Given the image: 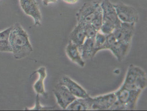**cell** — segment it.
Segmentation results:
<instances>
[{
	"mask_svg": "<svg viewBox=\"0 0 147 111\" xmlns=\"http://www.w3.org/2000/svg\"><path fill=\"white\" fill-rule=\"evenodd\" d=\"M64 2L70 4H74L78 2V0H63Z\"/></svg>",
	"mask_w": 147,
	"mask_h": 111,
	"instance_id": "4316f807",
	"label": "cell"
},
{
	"mask_svg": "<svg viewBox=\"0 0 147 111\" xmlns=\"http://www.w3.org/2000/svg\"><path fill=\"white\" fill-rule=\"evenodd\" d=\"M12 26L0 32V51L11 52L9 44V36Z\"/></svg>",
	"mask_w": 147,
	"mask_h": 111,
	"instance_id": "ac0fdd59",
	"label": "cell"
},
{
	"mask_svg": "<svg viewBox=\"0 0 147 111\" xmlns=\"http://www.w3.org/2000/svg\"><path fill=\"white\" fill-rule=\"evenodd\" d=\"M130 44L116 41L110 48V50L119 62L125 57L129 51Z\"/></svg>",
	"mask_w": 147,
	"mask_h": 111,
	"instance_id": "2e32d148",
	"label": "cell"
},
{
	"mask_svg": "<svg viewBox=\"0 0 147 111\" xmlns=\"http://www.w3.org/2000/svg\"><path fill=\"white\" fill-rule=\"evenodd\" d=\"M115 28L116 26L113 24L109 22L103 21L99 31L107 36L113 33Z\"/></svg>",
	"mask_w": 147,
	"mask_h": 111,
	"instance_id": "44dd1931",
	"label": "cell"
},
{
	"mask_svg": "<svg viewBox=\"0 0 147 111\" xmlns=\"http://www.w3.org/2000/svg\"><path fill=\"white\" fill-rule=\"evenodd\" d=\"M59 83L65 86L76 98H86L89 96L82 87L68 76H63L60 79Z\"/></svg>",
	"mask_w": 147,
	"mask_h": 111,
	"instance_id": "8fae6325",
	"label": "cell"
},
{
	"mask_svg": "<svg viewBox=\"0 0 147 111\" xmlns=\"http://www.w3.org/2000/svg\"><path fill=\"white\" fill-rule=\"evenodd\" d=\"M53 93L59 106L66 110L69 106L76 99L64 85L58 83L55 86Z\"/></svg>",
	"mask_w": 147,
	"mask_h": 111,
	"instance_id": "8992f818",
	"label": "cell"
},
{
	"mask_svg": "<svg viewBox=\"0 0 147 111\" xmlns=\"http://www.w3.org/2000/svg\"><path fill=\"white\" fill-rule=\"evenodd\" d=\"M82 59L85 60L92 58L94 54V40L86 38L81 46L79 47Z\"/></svg>",
	"mask_w": 147,
	"mask_h": 111,
	"instance_id": "e0dca14e",
	"label": "cell"
},
{
	"mask_svg": "<svg viewBox=\"0 0 147 111\" xmlns=\"http://www.w3.org/2000/svg\"><path fill=\"white\" fill-rule=\"evenodd\" d=\"M135 24L121 22L120 25L113 32L117 41L130 44L135 32Z\"/></svg>",
	"mask_w": 147,
	"mask_h": 111,
	"instance_id": "52a82bcc",
	"label": "cell"
},
{
	"mask_svg": "<svg viewBox=\"0 0 147 111\" xmlns=\"http://www.w3.org/2000/svg\"><path fill=\"white\" fill-rule=\"evenodd\" d=\"M119 20L123 23H137L139 15L137 10L133 7L123 3L113 5Z\"/></svg>",
	"mask_w": 147,
	"mask_h": 111,
	"instance_id": "5b68a950",
	"label": "cell"
},
{
	"mask_svg": "<svg viewBox=\"0 0 147 111\" xmlns=\"http://www.w3.org/2000/svg\"><path fill=\"white\" fill-rule=\"evenodd\" d=\"M92 97L76 98L68 107L67 111H92Z\"/></svg>",
	"mask_w": 147,
	"mask_h": 111,
	"instance_id": "4fadbf2b",
	"label": "cell"
},
{
	"mask_svg": "<svg viewBox=\"0 0 147 111\" xmlns=\"http://www.w3.org/2000/svg\"><path fill=\"white\" fill-rule=\"evenodd\" d=\"M67 56L71 61L81 68L85 67V61L82 59L79 47L69 41L66 48Z\"/></svg>",
	"mask_w": 147,
	"mask_h": 111,
	"instance_id": "5bb4252c",
	"label": "cell"
},
{
	"mask_svg": "<svg viewBox=\"0 0 147 111\" xmlns=\"http://www.w3.org/2000/svg\"><path fill=\"white\" fill-rule=\"evenodd\" d=\"M115 92L92 98V111H108L117 101Z\"/></svg>",
	"mask_w": 147,
	"mask_h": 111,
	"instance_id": "ba28073f",
	"label": "cell"
},
{
	"mask_svg": "<svg viewBox=\"0 0 147 111\" xmlns=\"http://www.w3.org/2000/svg\"><path fill=\"white\" fill-rule=\"evenodd\" d=\"M103 23V15H102V11H100L96 18L94 19L91 24L92 26L98 31H99L100 27Z\"/></svg>",
	"mask_w": 147,
	"mask_h": 111,
	"instance_id": "7402d4cb",
	"label": "cell"
},
{
	"mask_svg": "<svg viewBox=\"0 0 147 111\" xmlns=\"http://www.w3.org/2000/svg\"><path fill=\"white\" fill-rule=\"evenodd\" d=\"M9 44L11 52L17 59L25 58L33 51L28 34L19 23L12 26L9 36Z\"/></svg>",
	"mask_w": 147,
	"mask_h": 111,
	"instance_id": "6da1fadb",
	"label": "cell"
},
{
	"mask_svg": "<svg viewBox=\"0 0 147 111\" xmlns=\"http://www.w3.org/2000/svg\"><path fill=\"white\" fill-rule=\"evenodd\" d=\"M146 72L134 64L129 65L122 87L129 89L142 91L147 86Z\"/></svg>",
	"mask_w": 147,
	"mask_h": 111,
	"instance_id": "7a4b0ae2",
	"label": "cell"
},
{
	"mask_svg": "<svg viewBox=\"0 0 147 111\" xmlns=\"http://www.w3.org/2000/svg\"><path fill=\"white\" fill-rule=\"evenodd\" d=\"M100 5L102 11L103 21L113 24L116 28L119 26L121 22L118 18L113 4L109 0H103Z\"/></svg>",
	"mask_w": 147,
	"mask_h": 111,
	"instance_id": "30bf717a",
	"label": "cell"
},
{
	"mask_svg": "<svg viewBox=\"0 0 147 111\" xmlns=\"http://www.w3.org/2000/svg\"><path fill=\"white\" fill-rule=\"evenodd\" d=\"M106 39V36L98 31L94 39V54L96 55L98 51L103 50V47Z\"/></svg>",
	"mask_w": 147,
	"mask_h": 111,
	"instance_id": "d6986e66",
	"label": "cell"
},
{
	"mask_svg": "<svg viewBox=\"0 0 147 111\" xmlns=\"http://www.w3.org/2000/svg\"><path fill=\"white\" fill-rule=\"evenodd\" d=\"M117 41L113 33H112L109 35H107L106 39L103 47V50L110 49L111 46Z\"/></svg>",
	"mask_w": 147,
	"mask_h": 111,
	"instance_id": "cb8c5ba5",
	"label": "cell"
},
{
	"mask_svg": "<svg viewBox=\"0 0 147 111\" xmlns=\"http://www.w3.org/2000/svg\"><path fill=\"white\" fill-rule=\"evenodd\" d=\"M108 111H128L125 105L117 100Z\"/></svg>",
	"mask_w": 147,
	"mask_h": 111,
	"instance_id": "d4e9b609",
	"label": "cell"
},
{
	"mask_svg": "<svg viewBox=\"0 0 147 111\" xmlns=\"http://www.w3.org/2000/svg\"><path fill=\"white\" fill-rule=\"evenodd\" d=\"M57 1V0H42L43 3L45 6H48L49 3H55Z\"/></svg>",
	"mask_w": 147,
	"mask_h": 111,
	"instance_id": "484cf974",
	"label": "cell"
},
{
	"mask_svg": "<svg viewBox=\"0 0 147 111\" xmlns=\"http://www.w3.org/2000/svg\"><path fill=\"white\" fill-rule=\"evenodd\" d=\"M142 91L129 89L121 86L115 93L117 100L125 105L128 111H133L136 109L137 102Z\"/></svg>",
	"mask_w": 147,
	"mask_h": 111,
	"instance_id": "277c9868",
	"label": "cell"
},
{
	"mask_svg": "<svg viewBox=\"0 0 147 111\" xmlns=\"http://www.w3.org/2000/svg\"><path fill=\"white\" fill-rule=\"evenodd\" d=\"M86 39L84 25L78 23L70 33L69 41L80 47L82 45Z\"/></svg>",
	"mask_w": 147,
	"mask_h": 111,
	"instance_id": "9a60e30c",
	"label": "cell"
},
{
	"mask_svg": "<svg viewBox=\"0 0 147 111\" xmlns=\"http://www.w3.org/2000/svg\"><path fill=\"white\" fill-rule=\"evenodd\" d=\"M55 106H42L40 103V97L39 95L37 94L36 97V102L35 105L32 108H29L26 107L24 110L28 111V110H37V111H50V110H56Z\"/></svg>",
	"mask_w": 147,
	"mask_h": 111,
	"instance_id": "ffe728a7",
	"label": "cell"
},
{
	"mask_svg": "<svg viewBox=\"0 0 147 111\" xmlns=\"http://www.w3.org/2000/svg\"><path fill=\"white\" fill-rule=\"evenodd\" d=\"M35 74H38L39 77L33 85L34 90L37 94H38L39 95H41L44 97H48V94L45 92L44 85V81L47 75L46 68L43 66L40 67L30 75V78Z\"/></svg>",
	"mask_w": 147,
	"mask_h": 111,
	"instance_id": "7c38bea8",
	"label": "cell"
},
{
	"mask_svg": "<svg viewBox=\"0 0 147 111\" xmlns=\"http://www.w3.org/2000/svg\"><path fill=\"white\" fill-rule=\"evenodd\" d=\"M84 27L86 38L94 39L98 31L96 30L91 24L86 25L84 26Z\"/></svg>",
	"mask_w": 147,
	"mask_h": 111,
	"instance_id": "603a6c76",
	"label": "cell"
},
{
	"mask_svg": "<svg viewBox=\"0 0 147 111\" xmlns=\"http://www.w3.org/2000/svg\"><path fill=\"white\" fill-rule=\"evenodd\" d=\"M101 11L100 4L98 1L84 3L76 14L78 24L84 26L91 24L98 14Z\"/></svg>",
	"mask_w": 147,
	"mask_h": 111,
	"instance_id": "3957f363",
	"label": "cell"
},
{
	"mask_svg": "<svg viewBox=\"0 0 147 111\" xmlns=\"http://www.w3.org/2000/svg\"><path fill=\"white\" fill-rule=\"evenodd\" d=\"M20 6L25 13L34 19L35 26H41V12L36 0H20Z\"/></svg>",
	"mask_w": 147,
	"mask_h": 111,
	"instance_id": "9c48e42d",
	"label": "cell"
}]
</instances>
